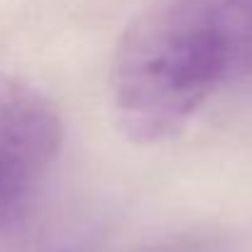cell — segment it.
I'll list each match as a JSON object with an SVG mask.
<instances>
[{
	"mask_svg": "<svg viewBox=\"0 0 252 252\" xmlns=\"http://www.w3.org/2000/svg\"><path fill=\"white\" fill-rule=\"evenodd\" d=\"M252 79V0H159L123 32L110 98L125 132L159 142Z\"/></svg>",
	"mask_w": 252,
	"mask_h": 252,
	"instance_id": "6da1fadb",
	"label": "cell"
},
{
	"mask_svg": "<svg viewBox=\"0 0 252 252\" xmlns=\"http://www.w3.org/2000/svg\"><path fill=\"white\" fill-rule=\"evenodd\" d=\"M7 252H86V245L81 243V238H49Z\"/></svg>",
	"mask_w": 252,
	"mask_h": 252,
	"instance_id": "277c9868",
	"label": "cell"
},
{
	"mask_svg": "<svg viewBox=\"0 0 252 252\" xmlns=\"http://www.w3.org/2000/svg\"><path fill=\"white\" fill-rule=\"evenodd\" d=\"M62 145V118L32 84L0 71V220L39 189Z\"/></svg>",
	"mask_w": 252,
	"mask_h": 252,
	"instance_id": "7a4b0ae2",
	"label": "cell"
},
{
	"mask_svg": "<svg viewBox=\"0 0 252 252\" xmlns=\"http://www.w3.org/2000/svg\"><path fill=\"white\" fill-rule=\"evenodd\" d=\"M140 252H225V245L218 235L211 233H184L155 243L150 248H142Z\"/></svg>",
	"mask_w": 252,
	"mask_h": 252,
	"instance_id": "3957f363",
	"label": "cell"
}]
</instances>
